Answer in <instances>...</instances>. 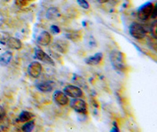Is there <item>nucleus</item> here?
<instances>
[{
  "label": "nucleus",
  "instance_id": "nucleus-2",
  "mask_svg": "<svg viewBox=\"0 0 157 132\" xmlns=\"http://www.w3.org/2000/svg\"><path fill=\"white\" fill-rule=\"evenodd\" d=\"M146 32L147 30L145 26L137 22H133L129 27V33L130 36L137 40L145 38L146 36Z\"/></svg>",
  "mask_w": 157,
  "mask_h": 132
},
{
  "label": "nucleus",
  "instance_id": "nucleus-25",
  "mask_svg": "<svg viewBox=\"0 0 157 132\" xmlns=\"http://www.w3.org/2000/svg\"><path fill=\"white\" fill-rule=\"evenodd\" d=\"M111 131H120V130H119V127H118L117 124H116V122H113V127L112 128V130H111Z\"/></svg>",
  "mask_w": 157,
  "mask_h": 132
},
{
  "label": "nucleus",
  "instance_id": "nucleus-1",
  "mask_svg": "<svg viewBox=\"0 0 157 132\" xmlns=\"http://www.w3.org/2000/svg\"><path fill=\"white\" fill-rule=\"evenodd\" d=\"M109 58L113 67L119 74L123 73L126 71L125 57L123 52L118 50H113L111 52Z\"/></svg>",
  "mask_w": 157,
  "mask_h": 132
},
{
  "label": "nucleus",
  "instance_id": "nucleus-20",
  "mask_svg": "<svg viewBox=\"0 0 157 132\" xmlns=\"http://www.w3.org/2000/svg\"><path fill=\"white\" fill-rule=\"evenodd\" d=\"M77 3L79 6L85 10H88L90 8V4L86 0H77Z\"/></svg>",
  "mask_w": 157,
  "mask_h": 132
},
{
  "label": "nucleus",
  "instance_id": "nucleus-10",
  "mask_svg": "<svg viewBox=\"0 0 157 132\" xmlns=\"http://www.w3.org/2000/svg\"><path fill=\"white\" fill-rule=\"evenodd\" d=\"M5 44L10 48L15 49V50H19L22 47L21 41L19 39L15 38V37H9V38L6 39Z\"/></svg>",
  "mask_w": 157,
  "mask_h": 132
},
{
  "label": "nucleus",
  "instance_id": "nucleus-13",
  "mask_svg": "<svg viewBox=\"0 0 157 132\" xmlns=\"http://www.w3.org/2000/svg\"><path fill=\"white\" fill-rule=\"evenodd\" d=\"M54 47L57 49V51L60 52L61 53H66L68 49V43L67 40H57L54 43Z\"/></svg>",
  "mask_w": 157,
  "mask_h": 132
},
{
  "label": "nucleus",
  "instance_id": "nucleus-26",
  "mask_svg": "<svg viewBox=\"0 0 157 132\" xmlns=\"http://www.w3.org/2000/svg\"><path fill=\"white\" fill-rule=\"evenodd\" d=\"M109 0H98V2H100V3H105V2H108Z\"/></svg>",
  "mask_w": 157,
  "mask_h": 132
},
{
  "label": "nucleus",
  "instance_id": "nucleus-11",
  "mask_svg": "<svg viewBox=\"0 0 157 132\" xmlns=\"http://www.w3.org/2000/svg\"><path fill=\"white\" fill-rule=\"evenodd\" d=\"M103 58V55L101 52H98L92 56H90L88 58L85 59V63L88 65L95 66L98 65L101 63Z\"/></svg>",
  "mask_w": 157,
  "mask_h": 132
},
{
  "label": "nucleus",
  "instance_id": "nucleus-12",
  "mask_svg": "<svg viewBox=\"0 0 157 132\" xmlns=\"http://www.w3.org/2000/svg\"><path fill=\"white\" fill-rule=\"evenodd\" d=\"M54 83L52 81H43L36 85V88L43 93H50L53 90Z\"/></svg>",
  "mask_w": 157,
  "mask_h": 132
},
{
  "label": "nucleus",
  "instance_id": "nucleus-8",
  "mask_svg": "<svg viewBox=\"0 0 157 132\" xmlns=\"http://www.w3.org/2000/svg\"><path fill=\"white\" fill-rule=\"evenodd\" d=\"M53 99H54V102L60 106H64V105H68L69 102L68 96L63 91L61 90H56L54 93Z\"/></svg>",
  "mask_w": 157,
  "mask_h": 132
},
{
  "label": "nucleus",
  "instance_id": "nucleus-17",
  "mask_svg": "<svg viewBox=\"0 0 157 132\" xmlns=\"http://www.w3.org/2000/svg\"><path fill=\"white\" fill-rule=\"evenodd\" d=\"M35 127V121L34 120H29V121L25 122V124L22 126V130L25 132H31L33 130Z\"/></svg>",
  "mask_w": 157,
  "mask_h": 132
},
{
  "label": "nucleus",
  "instance_id": "nucleus-3",
  "mask_svg": "<svg viewBox=\"0 0 157 132\" xmlns=\"http://www.w3.org/2000/svg\"><path fill=\"white\" fill-rule=\"evenodd\" d=\"M154 5L152 2H147L141 6H140L137 10V17L139 19L142 21L148 20L151 17L152 10H153Z\"/></svg>",
  "mask_w": 157,
  "mask_h": 132
},
{
  "label": "nucleus",
  "instance_id": "nucleus-24",
  "mask_svg": "<svg viewBox=\"0 0 157 132\" xmlns=\"http://www.w3.org/2000/svg\"><path fill=\"white\" fill-rule=\"evenodd\" d=\"M156 16H157V7H156V6H154L151 17H152V18H156Z\"/></svg>",
  "mask_w": 157,
  "mask_h": 132
},
{
  "label": "nucleus",
  "instance_id": "nucleus-21",
  "mask_svg": "<svg viewBox=\"0 0 157 132\" xmlns=\"http://www.w3.org/2000/svg\"><path fill=\"white\" fill-rule=\"evenodd\" d=\"M156 22H154L151 25V27H150V32H151V34H152V37L153 38H156Z\"/></svg>",
  "mask_w": 157,
  "mask_h": 132
},
{
  "label": "nucleus",
  "instance_id": "nucleus-19",
  "mask_svg": "<svg viewBox=\"0 0 157 132\" xmlns=\"http://www.w3.org/2000/svg\"><path fill=\"white\" fill-rule=\"evenodd\" d=\"M34 1L35 0H15V2L19 6H27Z\"/></svg>",
  "mask_w": 157,
  "mask_h": 132
},
{
  "label": "nucleus",
  "instance_id": "nucleus-22",
  "mask_svg": "<svg viewBox=\"0 0 157 132\" xmlns=\"http://www.w3.org/2000/svg\"><path fill=\"white\" fill-rule=\"evenodd\" d=\"M6 118V111L3 107L0 106V122Z\"/></svg>",
  "mask_w": 157,
  "mask_h": 132
},
{
  "label": "nucleus",
  "instance_id": "nucleus-14",
  "mask_svg": "<svg viewBox=\"0 0 157 132\" xmlns=\"http://www.w3.org/2000/svg\"><path fill=\"white\" fill-rule=\"evenodd\" d=\"M13 58V54L11 52H5L0 55V65L2 67H6L10 63Z\"/></svg>",
  "mask_w": 157,
  "mask_h": 132
},
{
  "label": "nucleus",
  "instance_id": "nucleus-15",
  "mask_svg": "<svg viewBox=\"0 0 157 132\" xmlns=\"http://www.w3.org/2000/svg\"><path fill=\"white\" fill-rule=\"evenodd\" d=\"M33 117H34V115L32 114V112H28V111H22L18 116L17 120L21 123H25L32 119Z\"/></svg>",
  "mask_w": 157,
  "mask_h": 132
},
{
  "label": "nucleus",
  "instance_id": "nucleus-6",
  "mask_svg": "<svg viewBox=\"0 0 157 132\" xmlns=\"http://www.w3.org/2000/svg\"><path fill=\"white\" fill-rule=\"evenodd\" d=\"M63 92L68 97L72 98H78L82 96V91L79 87L73 85H68L63 89Z\"/></svg>",
  "mask_w": 157,
  "mask_h": 132
},
{
  "label": "nucleus",
  "instance_id": "nucleus-5",
  "mask_svg": "<svg viewBox=\"0 0 157 132\" xmlns=\"http://www.w3.org/2000/svg\"><path fill=\"white\" fill-rule=\"evenodd\" d=\"M42 71H43V67L37 61L32 62L28 67V74L32 78H37L38 77L40 76Z\"/></svg>",
  "mask_w": 157,
  "mask_h": 132
},
{
  "label": "nucleus",
  "instance_id": "nucleus-23",
  "mask_svg": "<svg viewBox=\"0 0 157 132\" xmlns=\"http://www.w3.org/2000/svg\"><path fill=\"white\" fill-rule=\"evenodd\" d=\"M50 29H51V30L53 31V33H60V29H59L58 26H51Z\"/></svg>",
  "mask_w": 157,
  "mask_h": 132
},
{
  "label": "nucleus",
  "instance_id": "nucleus-18",
  "mask_svg": "<svg viewBox=\"0 0 157 132\" xmlns=\"http://www.w3.org/2000/svg\"><path fill=\"white\" fill-rule=\"evenodd\" d=\"M81 36L82 35L79 32H72V33H68L66 34L67 38L74 42L78 41L81 39Z\"/></svg>",
  "mask_w": 157,
  "mask_h": 132
},
{
  "label": "nucleus",
  "instance_id": "nucleus-7",
  "mask_svg": "<svg viewBox=\"0 0 157 132\" xmlns=\"http://www.w3.org/2000/svg\"><path fill=\"white\" fill-rule=\"evenodd\" d=\"M34 54H35V56H36V58L37 59V60L43 62V63H45V64H49V65H51V66L55 65L53 59H52L49 55H47V53L45 52L44 51H43L42 49L36 48L35 49Z\"/></svg>",
  "mask_w": 157,
  "mask_h": 132
},
{
  "label": "nucleus",
  "instance_id": "nucleus-4",
  "mask_svg": "<svg viewBox=\"0 0 157 132\" xmlns=\"http://www.w3.org/2000/svg\"><path fill=\"white\" fill-rule=\"evenodd\" d=\"M70 107L78 113L86 114L87 112V105L86 101L80 98H73L70 101Z\"/></svg>",
  "mask_w": 157,
  "mask_h": 132
},
{
  "label": "nucleus",
  "instance_id": "nucleus-16",
  "mask_svg": "<svg viewBox=\"0 0 157 132\" xmlns=\"http://www.w3.org/2000/svg\"><path fill=\"white\" fill-rule=\"evenodd\" d=\"M47 18L50 20L52 19H55V18L60 17V12H59L58 9L55 7H50L47 10Z\"/></svg>",
  "mask_w": 157,
  "mask_h": 132
},
{
  "label": "nucleus",
  "instance_id": "nucleus-9",
  "mask_svg": "<svg viewBox=\"0 0 157 132\" xmlns=\"http://www.w3.org/2000/svg\"><path fill=\"white\" fill-rule=\"evenodd\" d=\"M52 40V36L47 31H43L37 37V43L41 46H47Z\"/></svg>",
  "mask_w": 157,
  "mask_h": 132
}]
</instances>
